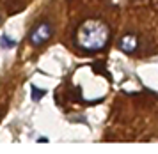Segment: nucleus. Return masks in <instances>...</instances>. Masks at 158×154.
Masks as SVG:
<instances>
[{"label":"nucleus","mask_w":158,"mask_h":154,"mask_svg":"<svg viewBox=\"0 0 158 154\" xmlns=\"http://www.w3.org/2000/svg\"><path fill=\"white\" fill-rule=\"evenodd\" d=\"M108 41H110V28L103 20L91 18L77 28L75 43L84 51H89V53L101 51L108 44Z\"/></svg>","instance_id":"f257e3e1"},{"label":"nucleus","mask_w":158,"mask_h":154,"mask_svg":"<svg viewBox=\"0 0 158 154\" xmlns=\"http://www.w3.org/2000/svg\"><path fill=\"white\" fill-rule=\"evenodd\" d=\"M52 35H53V25L50 21H39L36 27L30 30L29 43L32 46H41V44L50 41Z\"/></svg>","instance_id":"f03ea898"},{"label":"nucleus","mask_w":158,"mask_h":154,"mask_svg":"<svg viewBox=\"0 0 158 154\" xmlns=\"http://www.w3.org/2000/svg\"><path fill=\"white\" fill-rule=\"evenodd\" d=\"M117 46H119V50H121V51H124V53H133V51L137 50V46H139L137 35L135 34L123 35L121 39H119V43H117Z\"/></svg>","instance_id":"7ed1b4c3"},{"label":"nucleus","mask_w":158,"mask_h":154,"mask_svg":"<svg viewBox=\"0 0 158 154\" xmlns=\"http://www.w3.org/2000/svg\"><path fill=\"white\" fill-rule=\"evenodd\" d=\"M0 41H2V48H6V50H11V48H15L16 46V41L15 39H11L7 34H2Z\"/></svg>","instance_id":"20e7f679"},{"label":"nucleus","mask_w":158,"mask_h":154,"mask_svg":"<svg viewBox=\"0 0 158 154\" xmlns=\"http://www.w3.org/2000/svg\"><path fill=\"white\" fill-rule=\"evenodd\" d=\"M30 94H32V99H34V101H39V99L43 98L44 94H46V91H43V89H37L36 85H32V89H30Z\"/></svg>","instance_id":"39448f33"},{"label":"nucleus","mask_w":158,"mask_h":154,"mask_svg":"<svg viewBox=\"0 0 158 154\" xmlns=\"http://www.w3.org/2000/svg\"><path fill=\"white\" fill-rule=\"evenodd\" d=\"M0 20H2V13H0Z\"/></svg>","instance_id":"423d86ee"}]
</instances>
